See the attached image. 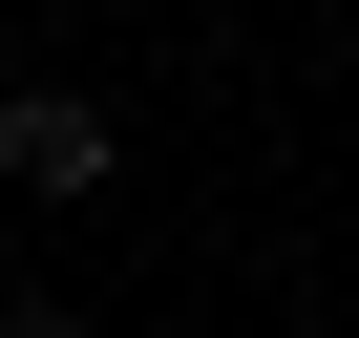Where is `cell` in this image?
Instances as JSON below:
<instances>
[{"instance_id": "obj_1", "label": "cell", "mask_w": 359, "mask_h": 338, "mask_svg": "<svg viewBox=\"0 0 359 338\" xmlns=\"http://www.w3.org/2000/svg\"><path fill=\"white\" fill-rule=\"evenodd\" d=\"M106 169H127V127L85 85H0V191H22V212H85Z\"/></svg>"}, {"instance_id": "obj_2", "label": "cell", "mask_w": 359, "mask_h": 338, "mask_svg": "<svg viewBox=\"0 0 359 338\" xmlns=\"http://www.w3.org/2000/svg\"><path fill=\"white\" fill-rule=\"evenodd\" d=\"M0 338H85V296H0Z\"/></svg>"}]
</instances>
